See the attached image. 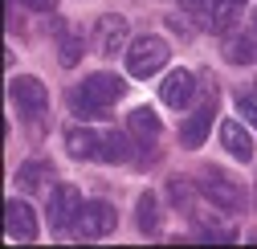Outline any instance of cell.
<instances>
[{"mask_svg": "<svg viewBox=\"0 0 257 249\" xmlns=\"http://www.w3.org/2000/svg\"><path fill=\"white\" fill-rule=\"evenodd\" d=\"M168 57H172V49H168L164 37H139V41H131L126 70H131V78H151L168 66Z\"/></svg>", "mask_w": 257, "mask_h": 249, "instance_id": "1", "label": "cell"}, {"mask_svg": "<svg viewBox=\"0 0 257 249\" xmlns=\"http://www.w3.org/2000/svg\"><path fill=\"white\" fill-rule=\"evenodd\" d=\"M9 94H13V106L21 110V118H45L49 110V90L41 86V78H13L9 82Z\"/></svg>", "mask_w": 257, "mask_h": 249, "instance_id": "2", "label": "cell"}, {"mask_svg": "<svg viewBox=\"0 0 257 249\" xmlns=\"http://www.w3.org/2000/svg\"><path fill=\"white\" fill-rule=\"evenodd\" d=\"M114 225H118V212H114L106 200H90V204H82V216H78L74 233H78L82 241H98V237H110Z\"/></svg>", "mask_w": 257, "mask_h": 249, "instance_id": "3", "label": "cell"}, {"mask_svg": "<svg viewBox=\"0 0 257 249\" xmlns=\"http://www.w3.org/2000/svg\"><path fill=\"white\" fill-rule=\"evenodd\" d=\"M200 192H204L212 204L229 208V212L245 208V192H241V184H237V180H229L224 172H216V168H204V172H200Z\"/></svg>", "mask_w": 257, "mask_h": 249, "instance_id": "4", "label": "cell"}, {"mask_svg": "<svg viewBox=\"0 0 257 249\" xmlns=\"http://www.w3.org/2000/svg\"><path fill=\"white\" fill-rule=\"evenodd\" d=\"M78 216H82V192L74 184H53V192H49V225L53 229H70V225H78Z\"/></svg>", "mask_w": 257, "mask_h": 249, "instance_id": "5", "label": "cell"}, {"mask_svg": "<svg viewBox=\"0 0 257 249\" xmlns=\"http://www.w3.org/2000/svg\"><path fill=\"white\" fill-rule=\"evenodd\" d=\"M192 94H196V78H192L188 70H172L164 78V86H159V98H164V106H172V110H184L192 102Z\"/></svg>", "mask_w": 257, "mask_h": 249, "instance_id": "6", "label": "cell"}, {"mask_svg": "<svg viewBox=\"0 0 257 249\" xmlns=\"http://www.w3.org/2000/svg\"><path fill=\"white\" fill-rule=\"evenodd\" d=\"M126 33H131V29H126V21L122 17H102L98 21V29H94V41H98V53L102 57H118L122 53V45H126Z\"/></svg>", "mask_w": 257, "mask_h": 249, "instance_id": "7", "label": "cell"}, {"mask_svg": "<svg viewBox=\"0 0 257 249\" xmlns=\"http://www.w3.org/2000/svg\"><path fill=\"white\" fill-rule=\"evenodd\" d=\"M82 94L90 98V102H98V106H110V102H118L122 98V90H126V82L122 78H114V74H90L82 86Z\"/></svg>", "mask_w": 257, "mask_h": 249, "instance_id": "8", "label": "cell"}, {"mask_svg": "<svg viewBox=\"0 0 257 249\" xmlns=\"http://www.w3.org/2000/svg\"><path fill=\"white\" fill-rule=\"evenodd\" d=\"M5 229H9L13 241H33V237H37V216H33V208H29L25 200H9V204H5Z\"/></svg>", "mask_w": 257, "mask_h": 249, "instance_id": "9", "label": "cell"}, {"mask_svg": "<svg viewBox=\"0 0 257 249\" xmlns=\"http://www.w3.org/2000/svg\"><path fill=\"white\" fill-rule=\"evenodd\" d=\"M66 151L74 160H102V135L90 127H70L66 131Z\"/></svg>", "mask_w": 257, "mask_h": 249, "instance_id": "10", "label": "cell"}, {"mask_svg": "<svg viewBox=\"0 0 257 249\" xmlns=\"http://www.w3.org/2000/svg\"><path fill=\"white\" fill-rule=\"evenodd\" d=\"M212 114H216V106H212V102H204L200 110H192V114L184 118V127H180V143H184V147H200V143L208 139Z\"/></svg>", "mask_w": 257, "mask_h": 249, "instance_id": "11", "label": "cell"}, {"mask_svg": "<svg viewBox=\"0 0 257 249\" xmlns=\"http://www.w3.org/2000/svg\"><path fill=\"white\" fill-rule=\"evenodd\" d=\"M126 127H131V139L135 143H143V147H155L159 143V114L155 110H147V106H139V110H131V118H126Z\"/></svg>", "mask_w": 257, "mask_h": 249, "instance_id": "12", "label": "cell"}, {"mask_svg": "<svg viewBox=\"0 0 257 249\" xmlns=\"http://www.w3.org/2000/svg\"><path fill=\"white\" fill-rule=\"evenodd\" d=\"M220 143H224V151H229L233 160H253V139H249V131L237 118L220 122Z\"/></svg>", "mask_w": 257, "mask_h": 249, "instance_id": "13", "label": "cell"}, {"mask_svg": "<svg viewBox=\"0 0 257 249\" xmlns=\"http://www.w3.org/2000/svg\"><path fill=\"white\" fill-rule=\"evenodd\" d=\"M17 184H21V192H41L45 184H53V164L45 160H29L17 168Z\"/></svg>", "mask_w": 257, "mask_h": 249, "instance_id": "14", "label": "cell"}, {"mask_svg": "<svg viewBox=\"0 0 257 249\" xmlns=\"http://www.w3.org/2000/svg\"><path fill=\"white\" fill-rule=\"evenodd\" d=\"M82 53H86V33L61 25V33H57V61H61L66 70H74L78 61H82Z\"/></svg>", "mask_w": 257, "mask_h": 249, "instance_id": "15", "label": "cell"}, {"mask_svg": "<svg viewBox=\"0 0 257 249\" xmlns=\"http://www.w3.org/2000/svg\"><path fill=\"white\" fill-rule=\"evenodd\" d=\"M224 61L229 66H253L257 61V33H237L224 41Z\"/></svg>", "mask_w": 257, "mask_h": 249, "instance_id": "16", "label": "cell"}, {"mask_svg": "<svg viewBox=\"0 0 257 249\" xmlns=\"http://www.w3.org/2000/svg\"><path fill=\"white\" fill-rule=\"evenodd\" d=\"M237 0H208L204 5V21H208V29H216V33H224V29H233V21H237Z\"/></svg>", "mask_w": 257, "mask_h": 249, "instance_id": "17", "label": "cell"}, {"mask_svg": "<svg viewBox=\"0 0 257 249\" xmlns=\"http://www.w3.org/2000/svg\"><path fill=\"white\" fill-rule=\"evenodd\" d=\"M131 160V135L106 131L102 135V164H126Z\"/></svg>", "mask_w": 257, "mask_h": 249, "instance_id": "18", "label": "cell"}, {"mask_svg": "<svg viewBox=\"0 0 257 249\" xmlns=\"http://www.w3.org/2000/svg\"><path fill=\"white\" fill-rule=\"evenodd\" d=\"M139 229H143V233H155V229H159V200H155L151 192L139 196Z\"/></svg>", "mask_w": 257, "mask_h": 249, "instance_id": "19", "label": "cell"}, {"mask_svg": "<svg viewBox=\"0 0 257 249\" xmlns=\"http://www.w3.org/2000/svg\"><path fill=\"white\" fill-rule=\"evenodd\" d=\"M70 106H74V114H82V118H102V114H106V106L90 102L82 90H74V94H70Z\"/></svg>", "mask_w": 257, "mask_h": 249, "instance_id": "20", "label": "cell"}, {"mask_svg": "<svg viewBox=\"0 0 257 249\" xmlns=\"http://www.w3.org/2000/svg\"><path fill=\"white\" fill-rule=\"evenodd\" d=\"M237 114L249 118V127H257V94H237Z\"/></svg>", "mask_w": 257, "mask_h": 249, "instance_id": "21", "label": "cell"}, {"mask_svg": "<svg viewBox=\"0 0 257 249\" xmlns=\"http://www.w3.org/2000/svg\"><path fill=\"white\" fill-rule=\"evenodd\" d=\"M168 188H172V200L184 208L188 204V180H180V176H172V184H168Z\"/></svg>", "mask_w": 257, "mask_h": 249, "instance_id": "22", "label": "cell"}, {"mask_svg": "<svg viewBox=\"0 0 257 249\" xmlns=\"http://www.w3.org/2000/svg\"><path fill=\"white\" fill-rule=\"evenodd\" d=\"M57 0H25V9H33V13H53Z\"/></svg>", "mask_w": 257, "mask_h": 249, "instance_id": "23", "label": "cell"}, {"mask_svg": "<svg viewBox=\"0 0 257 249\" xmlns=\"http://www.w3.org/2000/svg\"><path fill=\"white\" fill-rule=\"evenodd\" d=\"M180 5H184V9H196V13H204V5H208V0H180Z\"/></svg>", "mask_w": 257, "mask_h": 249, "instance_id": "24", "label": "cell"}, {"mask_svg": "<svg viewBox=\"0 0 257 249\" xmlns=\"http://www.w3.org/2000/svg\"><path fill=\"white\" fill-rule=\"evenodd\" d=\"M253 33H257V13H253Z\"/></svg>", "mask_w": 257, "mask_h": 249, "instance_id": "25", "label": "cell"}, {"mask_svg": "<svg viewBox=\"0 0 257 249\" xmlns=\"http://www.w3.org/2000/svg\"><path fill=\"white\" fill-rule=\"evenodd\" d=\"M237 5H245V0H237Z\"/></svg>", "mask_w": 257, "mask_h": 249, "instance_id": "26", "label": "cell"}]
</instances>
